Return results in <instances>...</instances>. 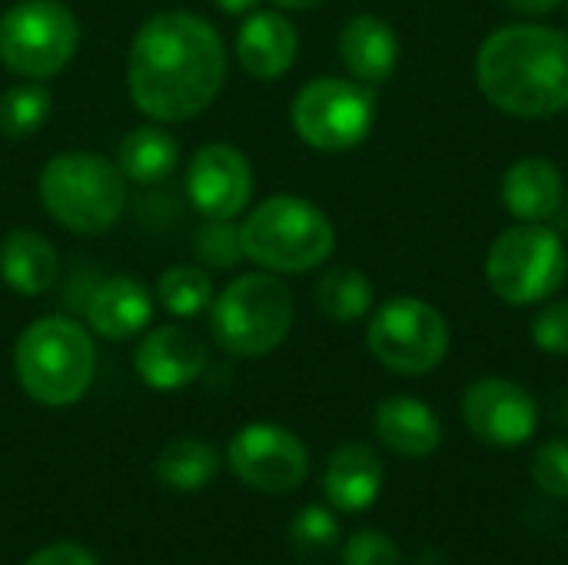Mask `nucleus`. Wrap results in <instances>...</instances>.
I'll return each instance as SVG.
<instances>
[{
    "label": "nucleus",
    "instance_id": "nucleus-1",
    "mask_svg": "<svg viewBox=\"0 0 568 565\" xmlns=\"http://www.w3.org/2000/svg\"><path fill=\"white\" fill-rule=\"evenodd\" d=\"M223 80V40L213 23L196 13H153L130 43V100L156 123H180L203 113L220 97Z\"/></svg>",
    "mask_w": 568,
    "mask_h": 565
},
{
    "label": "nucleus",
    "instance_id": "nucleus-2",
    "mask_svg": "<svg viewBox=\"0 0 568 565\" xmlns=\"http://www.w3.org/2000/svg\"><path fill=\"white\" fill-rule=\"evenodd\" d=\"M479 93L516 120L568 110V33L546 23H506L476 50Z\"/></svg>",
    "mask_w": 568,
    "mask_h": 565
},
{
    "label": "nucleus",
    "instance_id": "nucleus-3",
    "mask_svg": "<svg viewBox=\"0 0 568 565\" xmlns=\"http://www.w3.org/2000/svg\"><path fill=\"white\" fill-rule=\"evenodd\" d=\"M13 373L33 403L63 410L80 403L90 390L97 373V346L77 320L43 316L17 336Z\"/></svg>",
    "mask_w": 568,
    "mask_h": 565
},
{
    "label": "nucleus",
    "instance_id": "nucleus-4",
    "mask_svg": "<svg viewBox=\"0 0 568 565\" xmlns=\"http://www.w3.org/2000/svg\"><path fill=\"white\" fill-rule=\"evenodd\" d=\"M243 253L260 270L290 276L323 266L336 250L333 220L310 200L280 193L263 200L240 226Z\"/></svg>",
    "mask_w": 568,
    "mask_h": 565
},
{
    "label": "nucleus",
    "instance_id": "nucleus-5",
    "mask_svg": "<svg viewBox=\"0 0 568 565\" xmlns=\"http://www.w3.org/2000/svg\"><path fill=\"white\" fill-rule=\"evenodd\" d=\"M40 203L70 233L97 236L110 230L126 210V176L116 163L70 150L47 160L40 170Z\"/></svg>",
    "mask_w": 568,
    "mask_h": 565
},
{
    "label": "nucleus",
    "instance_id": "nucleus-6",
    "mask_svg": "<svg viewBox=\"0 0 568 565\" xmlns=\"http://www.w3.org/2000/svg\"><path fill=\"white\" fill-rule=\"evenodd\" d=\"M296 303L280 273L253 270L236 276L210 303V333L230 356L256 360L280 350L293 330Z\"/></svg>",
    "mask_w": 568,
    "mask_h": 565
},
{
    "label": "nucleus",
    "instance_id": "nucleus-7",
    "mask_svg": "<svg viewBox=\"0 0 568 565\" xmlns=\"http://www.w3.org/2000/svg\"><path fill=\"white\" fill-rule=\"evenodd\" d=\"M568 280L566 240L549 223H516L486 253V283L509 306H539Z\"/></svg>",
    "mask_w": 568,
    "mask_h": 565
},
{
    "label": "nucleus",
    "instance_id": "nucleus-8",
    "mask_svg": "<svg viewBox=\"0 0 568 565\" xmlns=\"http://www.w3.org/2000/svg\"><path fill=\"white\" fill-rule=\"evenodd\" d=\"M80 47V23L60 0H17L0 17V63L23 80L57 77Z\"/></svg>",
    "mask_w": 568,
    "mask_h": 565
},
{
    "label": "nucleus",
    "instance_id": "nucleus-9",
    "mask_svg": "<svg viewBox=\"0 0 568 565\" xmlns=\"http://www.w3.org/2000/svg\"><path fill=\"white\" fill-rule=\"evenodd\" d=\"M449 323L423 296H393L366 323L369 353L399 376H426L449 356Z\"/></svg>",
    "mask_w": 568,
    "mask_h": 565
},
{
    "label": "nucleus",
    "instance_id": "nucleus-10",
    "mask_svg": "<svg viewBox=\"0 0 568 565\" xmlns=\"http://www.w3.org/2000/svg\"><path fill=\"white\" fill-rule=\"evenodd\" d=\"M296 137L323 153L359 147L376 123V97L353 77H316L290 103Z\"/></svg>",
    "mask_w": 568,
    "mask_h": 565
},
{
    "label": "nucleus",
    "instance_id": "nucleus-11",
    "mask_svg": "<svg viewBox=\"0 0 568 565\" xmlns=\"http://www.w3.org/2000/svg\"><path fill=\"white\" fill-rule=\"evenodd\" d=\"M233 476L266 496H283L303 486L310 476V453L303 440L276 423L243 426L226 450Z\"/></svg>",
    "mask_w": 568,
    "mask_h": 565
},
{
    "label": "nucleus",
    "instance_id": "nucleus-12",
    "mask_svg": "<svg viewBox=\"0 0 568 565\" xmlns=\"http://www.w3.org/2000/svg\"><path fill=\"white\" fill-rule=\"evenodd\" d=\"M466 430L496 450H516L539 430L536 396L506 376H483L466 386L459 403Z\"/></svg>",
    "mask_w": 568,
    "mask_h": 565
},
{
    "label": "nucleus",
    "instance_id": "nucleus-13",
    "mask_svg": "<svg viewBox=\"0 0 568 565\" xmlns=\"http://www.w3.org/2000/svg\"><path fill=\"white\" fill-rule=\"evenodd\" d=\"M186 196L203 220H233L253 196V167L230 143H206L186 167Z\"/></svg>",
    "mask_w": 568,
    "mask_h": 565
},
{
    "label": "nucleus",
    "instance_id": "nucleus-14",
    "mask_svg": "<svg viewBox=\"0 0 568 565\" xmlns=\"http://www.w3.org/2000/svg\"><path fill=\"white\" fill-rule=\"evenodd\" d=\"M206 363H210L206 343L193 330L176 326V323L150 330L133 353L136 376L150 390H160V393H173V390L196 383Z\"/></svg>",
    "mask_w": 568,
    "mask_h": 565
},
{
    "label": "nucleus",
    "instance_id": "nucleus-15",
    "mask_svg": "<svg viewBox=\"0 0 568 565\" xmlns=\"http://www.w3.org/2000/svg\"><path fill=\"white\" fill-rule=\"evenodd\" d=\"M499 193L516 223H549L566 203V176L549 157H523L503 173Z\"/></svg>",
    "mask_w": 568,
    "mask_h": 565
},
{
    "label": "nucleus",
    "instance_id": "nucleus-16",
    "mask_svg": "<svg viewBox=\"0 0 568 565\" xmlns=\"http://www.w3.org/2000/svg\"><path fill=\"white\" fill-rule=\"evenodd\" d=\"M300 53V33L280 10H253L236 33V60L256 80L283 77Z\"/></svg>",
    "mask_w": 568,
    "mask_h": 565
},
{
    "label": "nucleus",
    "instance_id": "nucleus-17",
    "mask_svg": "<svg viewBox=\"0 0 568 565\" xmlns=\"http://www.w3.org/2000/svg\"><path fill=\"white\" fill-rule=\"evenodd\" d=\"M339 60L349 70L353 80L376 87L386 83L396 73L399 63V40L389 20L376 13H356L343 23L336 40Z\"/></svg>",
    "mask_w": 568,
    "mask_h": 565
},
{
    "label": "nucleus",
    "instance_id": "nucleus-18",
    "mask_svg": "<svg viewBox=\"0 0 568 565\" xmlns=\"http://www.w3.org/2000/svg\"><path fill=\"white\" fill-rule=\"evenodd\" d=\"M376 440L406 460H426L443 443V423L429 403L416 396H389L373 413Z\"/></svg>",
    "mask_w": 568,
    "mask_h": 565
},
{
    "label": "nucleus",
    "instance_id": "nucleus-19",
    "mask_svg": "<svg viewBox=\"0 0 568 565\" xmlns=\"http://www.w3.org/2000/svg\"><path fill=\"white\" fill-rule=\"evenodd\" d=\"M386 483V470L383 460L376 456V450L363 446V443H343L323 470V493L329 500V506L343 509V513H363L369 509Z\"/></svg>",
    "mask_w": 568,
    "mask_h": 565
},
{
    "label": "nucleus",
    "instance_id": "nucleus-20",
    "mask_svg": "<svg viewBox=\"0 0 568 565\" xmlns=\"http://www.w3.org/2000/svg\"><path fill=\"white\" fill-rule=\"evenodd\" d=\"M153 320V293L133 276H110L87 300V323L103 340H130Z\"/></svg>",
    "mask_w": 568,
    "mask_h": 565
},
{
    "label": "nucleus",
    "instance_id": "nucleus-21",
    "mask_svg": "<svg viewBox=\"0 0 568 565\" xmlns=\"http://www.w3.org/2000/svg\"><path fill=\"white\" fill-rule=\"evenodd\" d=\"M60 256L37 230H10L0 240V276L20 296H40L53 286Z\"/></svg>",
    "mask_w": 568,
    "mask_h": 565
},
{
    "label": "nucleus",
    "instance_id": "nucleus-22",
    "mask_svg": "<svg viewBox=\"0 0 568 565\" xmlns=\"http://www.w3.org/2000/svg\"><path fill=\"white\" fill-rule=\"evenodd\" d=\"M180 163V143L170 130L163 127H136L123 137L120 153H116V167L126 176V183H140V186H153L163 183Z\"/></svg>",
    "mask_w": 568,
    "mask_h": 565
},
{
    "label": "nucleus",
    "instance_id": "nucleus-23",
    "mask_svg": "<svg viewBox=\"0 0 568 565\" xmlns=\"http://www.w3.org/2000/svg\"><path fill=\"white\" fill-rule=\"evenodd\" d=\"M220 473V456L210 443L196 436L170 440L156 456V480L173 493H200Z\"/></svg>",
    "mask_w": 568,
    "mask_h": 565
},
{
    "label": "nucleus",
    "instance_id": "nucleus-24",
    "mask_svg": "<svg viewBox=\"0 0 568 565\" xmlns=\"http://www.w3.org/2000/svg\"><path fill=\"white\" fill-rule=\"evenodd\" d=\"M376 303V290L369 276L356 266H333L316 283V306L333 323H356L369 316Z\"/></svg>",
    "mask_w": 568,
    "mask_h": 565
},
{
    "label": "nucleus",
    "instance_id": "nucleus-25",
    "mask_svg": "<svg viewBox=\"0 0 568 565\" xmlns=\"http://www.w3.org/2000/svg\"><path fill=\"white\" fill-rule=\"evenodd\" d=\"M53 110V97L40 80L13 83L0 93V133L7 140L33 137Z\"/></svg>",
    "mask_w": 568,
    "mask_h": 565
},
{
    "label": "nucleus",
    "instance_id": "nucleus-26",
    "mask_svg": "<svg viewBox=\"0 0 568 565\" xmlns=\"http://www.w3.org/2000/svg\"><path fill=\"white\" fill-rule=\"evenodd\" d=\"M156 300L166 313L193 320L213 303V276L203 266H170L156 280Z\"/></svg>",
    "mask_w": 568,
    "mask_h": 565
},
{
    "label": "nucleus",
    "instance_id": "nucleus-27",
    "mask_svg": "<svg viewBox=\"0 0 568 565\" xmlns=\"http://www.w3.org/2000/svg\"><path fill=\"white\" fill-rule=\"evenodd\" d=\"M339 543V523L326 506H306L296 513L293 526H290V549L296 553V559L316 563L326 559Z\"/></svg>",
    "mask_w": 568,
    "mask_h": 565
},
{
    "label": "nucleus",
    "instance_id": "nucleus-28",
    "mask_svg": "<svg viewBox=\"0 0 568 565\" xmlns=\"http://www.w3.org/2000/svg\"><path fill=\"white\" fill-rule=\"evenodd\" d=\"M196 253L213 270H233L240 260H246L240 226H233V220H206L196 233Z\"/></svg>",
    "mask_w": 568,
    "mask_h": 565
},
{
    "label": "nucleus",
    "instance_id": "nucleus-29",
    "mask_svg": "<svg viewBox=\"0 0 568 565\" xmlns=\"http://www.w3.org/2000/svg\"><path fill=\"white\" fill-rule=\"evenodd\" d=\"M532 480L546 496L568 500V440H552L536 450Z\"/></svg>",
    "mask_w": 568,
    "mask_h": 565
},
{
    "label": "nucleus",
    "instance_id": "nucleus-30",
    "mask_svg": "<svg viewBox=\"0 0 568 565\" xmlns=\"http://www.w3.org/2000/svg\"><path fill=\"white\" fill-rule=\"evenodd\" d=\"M532 320V343L539 353L568 356V300H546Z\"/></svg>",
    "mask_w": 568,
    "mask_h": 565
},
{
    "label": "nucleus",
    "instance_id": "nucleus-31",
    "mask_svg": "<svg viewBox=\"0 0 568 565\" xmlns=\"http://www.w3.org/2000/svg\"><path fill=\"white\" fill-rule=\"evenodd\" d=\"M343 565H403L396 539L376 529H359L346 539Z\"/></svg>",
    "mask_w": 568,
    "mask_h": 565
},
{
    "label": "nucleus",
    "instance_id": "nucleus-32",
    "mask_svg": "<svg viewBox=\"0 0 568 565\" xmlns=\"http://www.w3.org/2000/svg\"><path fill=\"white\" fill-rule=\"evenodd\" d=\"M23 565H100L93 559L90 549L77 546V543H53L37 549Z\"/></svg>",
    "mask_w": 568,
    "mask_h": 565
},
{
    "label": "nucleus",
    "instance_id": "nucleus-33",
    "mask_svg": "<svg viewBox=\"0 0 568 565\" xmlns=\"http://www.w3.org/2000/svg\"><path fill=\"white\" fill-rule=\"evenodd\" d=\"M559 3H566V0H506L509 10L526 13V17H546V13H552Z\"/></svg>",
    "mask_w": 568,
    "mask_h": 565
},
{
    "label": "nucleus",
    "instance_id": "nucleus-34",
    "mask_svg": "<svg viewBox=\"0 0 568 565\" xmlns=\"http://www.w3.org/2000/svg\"><path fill=\"white\" fill-rule=\"evenodd\" d=\"M226 13H250V10H256V3L260 0H216Z\"/></svg>",
    "mask_w": 568,
    "mask_h": 565
},
{
    "label": "nucleus",
    "instance_id": "nucleus-35",
    "mask_svg": "<svg viewBox=\"0 0 568 565\" xmlns=\"http://www.w3.org/2000/svg\"><path fill=\"white\" fill-rule=\"evenodd\" d=\"M273 3L283 7V10H313V7H320L326 0H273Z\"/></svg>",
    "mask_w": 568,
    "mask_h": 565
},
{
    "label": "nucleus",
    "instance_id": "nucleus-36",
    "mask_svg": "<svg viewBox=\"0 0 568 565\" xmlns=\"http://www.w3.org/2000/svg\"><path fill=\"white\" fill-rule=\"evenodd\" d=\"M566 3H568V0H566ZM566 10H568V7H566Z\"/></svg>",
    "mask_w": 568,
    "mask_h": 565
}]
</instances>
